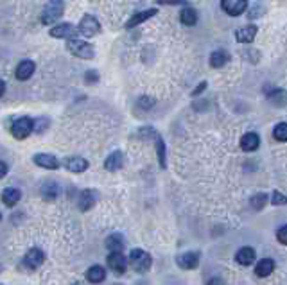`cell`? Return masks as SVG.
<instances>
[{"mask_svg": "<svg viewBox=\"0 0 287 285\" xmlns=\"http://www.w3.org/2000/svg\"><path fill=\"white\" fill-rule=\"evenodd\" d=\"M63 13H65L63 0H49L43 7L42 15H40V20H42L43 26H51V24H56L61 18Z\"/></svg>", "mask_w": 287, "mask_h": 285, "instance_id": "1", "label": "cell"}, {"mask_svg": "<svg viewBox=\"0 0 287 285\" xmlns=\"http://www.w3.org/2000/svg\"><path fill=\"white\" fill-rule=\"evenodd\" d=\"M67 51L72 56L79 57V59H94L95 57V47L92 43L83 42V40H67Z\"/></svg>", "mask_w": 287, "mask_h": 285, "instance_id": "2", "label": "cell"}, {"mask_svg": "<svg viewBox=\"0 0 287 285\" xmlns=\"http://www.w3.org/2000/svg\"><path fill=\"white\" fill-rule=\"evenodd\" d=\"M128 264H131V267H133L136 273H146V271L151 269L153 259H151V255L146 253L144 249H131Z\"/></svg>", "mask_w": 287, "mask_h": 285, "instance_id": "3", "label": "cell"}, {"mask_svg": "<svg viewBox=\"0 0 287 285\" xmlns=\"http://www.w3.org/2000/svg\"><path fill=\"white\" fill-rule=\"evenodd\" d=\"M78 31L84 38H94L101 32V24L94 15H84L81 22H79Z\"/></svg>", "mask_w": 287, "mask_h": 285, "instance_id": "4", "label": "cell"}, {"mask_svg": "<svg viewBox=\"0 0 287 285\" xmlns=\"http://www.w3.org/2000/svg\"><path fill=\"white\" fill-rule=\"evenodd\" d=\"M32 133V119L29 117H20L16 119L11 126V135L15 136L16 140H26L27 136Z\"/></svg>", "mask_w": 287, "mask_h": 285, "instance_id": "5", "label": "cell"}, {"mask_svg": "<svg viewBox=\"0 0 287 285\" xmlns=\"http://www.w3.org/2000/svg\"><path fill=\"white\" fill-rule=\"evenodd\" d=\"M49 34L57 40H72V38H78L79 31L78 27H74L72 24H57L56 27H52Z\"/></svg>", "mask_w": 287, "mask_h": 285, "instance_id": "6", "label": "cell"}, {"mask_svg": "<svg viewBox=\"0 0 287 285\" xmlns=\"http://www.w3.org/2000/svg\"><path fill=\"white\" fill-rule=\"evenodd\" d=\"M221 9L230 16H240L248 9V0H221Z\"/></svg>", "mask_w": 287, "mask_h": 285, "instance_id": "7", "label": "cell"}, {"mask_svg": "<svg viewBox=\"0 0 287 285\" xmlns=\"http://www.w3.org/2000/svg\"><path fill=\"white\" fill-rule=\"evenodd\" d=\"M108 267L111 271H115L117 275H124L126 269H128V259H126L122 251H113L108 257Z\"/></svg>", "mask_w": 287, "mask_h": 285, "instance_id": "8", "label": "cell"}, {"mask_svg": "<svg viewBox=\"0 0 287 285\" xmlns=\"http://www.w3.org/2000/svg\"><path fill=\"white\" fill-rule=\"evenodd\" d=\"M99 201V194L95 190H92V188H88V190H83L81 192V196H79V210L81 212H88V210H92V208L95 207V203Z\"/></svg>", "mask_w": 287, "mask_h": 285, "instance_id": "9", "label": "cell"}, {"mask_svg": "<svg viewBox=\"0 0 287 285\" xmlns=\"http://www.w3.org/2000/svg\"><path fill=\"white\" fill-rule=\"evenodd\" d=\"M32 160H34V163L38 167H42V169H49V171L59 169V160L54 155H49V153H38V155H34Z\"/></svg>", "mask_w": 287, "mask_h": 285, "instance_id": "10", "label": "cell"}, {"mask_svg": "<svg viewBox=\"0 0 287 285\" xmlns=\"http://www.w3.org/2000/svg\"><path fill=\"white\" fill-rule=\"evenodd\" d=\"M43 262H45V253L38 248L29 249L26 255V259H24V264H26V267H29V269H38Z\"/></svg>", "mask_w": 287, "mask_h": 285, "instance_id": "11", "label": "cell"}, {"mask_svg": "<svg viewBox=\"0 0 287 285\" xmlns=\"http://www.w3.org/2000/svg\"><path fill=\"white\" fill-rule=\"evenodd\" d=\"M157 15H158L157 7H149V9L140 11V13L133 15L130 20H128V24H126V29H131V27H136V26H140V24H146L149 18H153V16H157Z\"/></svg>", "mask_w": 287, "mask_h": 285, "instance_id": "12", "label": "cell"}, {"mask_svg": "<svg viewBox=\"0 0 287 285\" xmlns=\"http://www.w3.org/2000/svg\"><path fill=\"white\" fill-rule=\"evenodd\" d=\"M65 169L68 172H74V174H81L88 169V161L81 158V156H68L65 160Z\"/></svg>", "mask_w": 287, "mask_h": 285, "instance_id": "13", "label": "cell"}, {"mask_svg": "<svg viewBox=\"0 0 287 285\" xmlns=\"http://www.w3.org/2000/svg\"><path fill=\"white\" fill-rule=\"evenodd\" d=\"M122 167H124V155H122V151H113L104 160V169L108 172H117Z\"/></svg>", "mask_w": 287, "mask_h": 285, "instance_id": "14", "label": "cell"}, {"mask_svg": "<svg viewBox=\"0 0 287 285\" xmlns=\"http://www.w3.org/2000/svg\"><path fill=\"white\" fill-rule=\"evenodd\" d=\"M176 264L182 267V269H196L199 264V255L194 253V251H187V253H182L176 259Z\"/></svg>", "mask_w": 287, "mask_h": 285, "instance_id": "15", "label": "cell"}, {"mask_svg": "<svg viewBox=\"0 0 287 285\" xmlns=\"http://www.w3.org/2000/svg\"><path fill=\"white\" fill-rule=\"evenodd\" d=\"M34 70H36L34 61L24 59V61L18 63V67H16V70H15V76H16V79H20V81H27V79L34 74Z\"/></svg>", "mask_w": 287, "mask_h": 285, "instance_id": "16", "label": "cell"}, {"mask_svg": "<svg viewBox=\"0 0 287 285\" xmlns=\"http://www.w3.org/2000/svg\"><path fill=\"white\" fill-rule=\"evenodd\" d=\"M257 32H259V27L257 26H246V27H239L235 31V38L239 43H251L257 38Z\"/></svg>", "mask_w": 287, "mask_h": 285, "instance_id": "17", "label": "cell"}, {"mask_svg": "<svg viewBox=\"0 0 287 285\" xmlns=\"http://www.w3.org/2000/svg\"><path fill=\"white\" fill-rule=\"evenodd\" d=\"M259 145H261V136L257 135V133H253V131L242 135V138H240V149L246 151V153L257 151L259 149Z\"/></svg>", "mask_w": 287, "mask_h": 285, "instance_id": "18", "label": "cell"}, {"mask_svg": "<svg viewBox=\"0 0 287 285\" xmlns=\"http://www.w3.org/2000/svg\"><path fill=\"white\" fill-rule=\"evenodd\" d=\"M40 194H42L45 201H56V197L59 196V185L56 181H52V180H49V181H45L42 185Z\"/></svg>", "mask_w": 287, "mask_h": 285, "instance_id": "19", "label": "cell"}, {"mask_svg": "<svg viewBox=\"0 0 287 285\" xmlns=\"http://www.w3.org/2000/svg\"><path fill=\"white\" fill-rule=\"evenodd\" d=\"M230 59H232V56H230L225 49H217V51H214L212 54H210V67L212 68H223L226 63L230 61Z\"/></svg>", "mask_w": 287, "mask_h": 285, "instance_id": "20", "label": "cell"}, {"mask_svg": "<svg viewBox=\"0 0 287 285\" xmlns=\"http://www.w3.org/2000/svg\"><path fill=\"white\" fill-rule=\"evenodd\" d=\"M257 255L253 248H240L237 253H235V260L239 262L240 265H251L255 262Z\"/></svg>", "mask_w": 287, "mask_h": 285, "instance_id": "21", "label": "cell"}, {"mask_svg": "<svg viewBox=\"0 0 287 285\" xmlns=\"http://www.w3.org/2000/svg\"><path fill=\"white\" fill-rule=\"evenodd\" d=\"M155 147H157V156H158V163L162 169H167V151H165V142L160 135H157L155 138Z\"/></svg>", "mask_w": 287, "mask_h": 285, "instance_id": "22", "label": "cell"}, {"mask_svg": "<svg viewBox=\"0 0 287 285\" xmlns=\"http://www.w3.org/2000/svg\"><path fill=\"white\" fill-rule=\"evenodd\" d=\"M104 278H106V269L103 265H92L86 271V280L90 284H101V282H104Z\"/></svg>", "mask_w": 287, "mask_h": 285, "instance_id": "23", "label": "cell"}, {"mask_svg": "<svg viewBox=\"0 0 287 285\" xmlns=\"http://www.w3.org/2000/svg\"><path fill=\"white\" fill-rule=\"evenodd\" d=\"M180 20H182L183 26L194 27L198 24V11L194 9V7H190V5H187V7L182 9V13H180Z\"/></svg>", "mask_w": 287, "mask_h": 285, "instance_id": "24", "label": "cell"}, {"mask_svg": "<svg viewBox=\"0 0 287 285\" xmlns=\"http://www.w3.org/2000/svg\"><path fill=\"white\" fill-rule=\"evenodd\" d=\"M20 197H22V192L18 188L9 187L2 192V201H4L5 207H15L16 203L20 201Z\"/></svg>", "mask_w": 287, "mask_h": 285, "instance_id": "25", "label": "cell"}, {"mask_svg": "<svg viewBox=\"0 0 287 285\" xmlns=\"http://www.w3.org/2000/svg\"><path fill=\"white\" fill-rule=\"evenodd\" d=\"M273 269H275V262H273L271 259H262L261 262L257 264V267H255V275L257 276H262V278H266V276L271 275Z\"/></svg>", "mask_w": 287, "mask_h": 285, "instance_id": "26", "label": "cell"}, {"mask_svg": "<svg viewBox=\"0 0 287 285\" xmlns=\"http://www.w3.org/2000/svg\"><path fill=\"white\" fill-rule=\"evenodd\" d=\"M104 244L110 253H113V251H122V248H124V237L120 233H111L110 237L106 238Z\"/></svg>", "mask_w": 287, "mask_h": 285, "instance_id": "27", "label": "cell"}, {"mask_svg": "<svg viewBox=\"0 0 287 285\" xmlns=\"http://www.w3.org/2000/svg\"><path fill=\"white\" fill-rule=\"evenodd\" d=\"M251 207H253V210H262V208L266 207L267 203V196L264 194V192H261V194H255V196L251 197Z\"/></svg>", "mask_w": 287, "mask_h": 285, "instance_id": "28", "label": "cell"}, {"mask_svg": "<svg viewBox=\"0 0 287 285\" xmlns=\"http://www.w3.org/2000/svg\"><path fill=\"white\" fill-rule=\"evenodd\" d=\"M273 138L278 142H286L287 140V124L286 122H280V124L273 130Z\"/></svg>", "mask_w": 287, "mask_h": 285, "instance_id": "29", "label": "cell"}, {"mask_svg": "<svg viewBox=\"0 0 287 285\" xmlns=\"http://www.w3.org/2000/svg\"><path fill=\"white\" fill-rule=\"evenodd\" d=\"M264 13H266V9H264V5H262V4H255L253 7H251V11H248V16H250L251 20H255V18L262 16Z\"/></svg>", "mask_w": 287, "mask_h": 285, "instance_id": "30", "label": "cell"}, {"mask_svg": "<svg viewBox=\"0 0 287 285\" xmlns=\"http://www.w3.org/2000/svg\"><path fill=\"white\" fill-rule=\"evenodd\" d=\"M155 99L153 97H147V95H144V97H140L138 99V108H142V109H149V108H153L155 106Z\"/></svg>", "mask_w": 287, "mask_h": 285, "instance_id": "31", "label": "cell"}, {"mask_svg": "<svg viewBox=\"0 0 287 285\" xmlns=\"http://www.w3.org/2000/svg\"><path fill=\"white\" fill-rule=\"evenodd\" d=\"M157 135L158 133L155 128H140V130H138V136H140V138H151L153 140Z\"/></svg>", "mask_w": 287, "mask_h": 285, "instance_id": "32", "label": "cell"}, {"mask_svg": "<svg viewBox=\"0 0 287 285\" xmlns=\"http://www.w3.org/2000/svg\"><path fill=\"white\" fill-rule=\"evenodd\" d=\"M49 120L45 119H38V120H32V131H36V133H43V130H47Z\"/></svg>", "mask_w": 287, "mask_h": 285, "instance_id": "33", "label": "cell"}, {"mask_svg": "<svg viewBox=\"0 0 287 285\" xmlns=\"http://www.w3.org/2000/svg\"><path fill=\"white\" fill-rule=\"evenodd\" d=\"M286 196H284L282 192H278V190H275L273 192V196H271V203L273 205H278V207H284L286 205Z\"/></svg>", "mask_w": 287, "mask_h": 285, "instance_id": "34", "label": "cell"}, {"mask_svg": "<svg viewBox=\"0 0 287 285\" xmlns=\"http://www.w3.org/2000/svg\"><path fill=\"white\" fill-rule=\"evenodd\" d=\"M84 81L88 84H95L99 81V74L95 72V70H88V72L84 74Z\"/></svg>", "mask_w": 287, "mask_h": 285, "instance_id": "35", "label": "cell"}, {"mask_svg": "<svg viewBox=\"0 0 287 285\" xmlns=\"http://www.w3.org/2000/svg\"><path fill=\"white\" fill-rule=\"evenodd\" d=\"M277 238H278V242H280V244H287V226H286V224L278 228Z\"/></svg>", "mask_w": 287, "mask_h": 285, "instance_id": "36", "label": "cell"}, {"mask_svg": "<svg viewBox=\"0 0 287 285\" xmlns=\"http://www.w3.org/2000/svg\"><path fill=\"white\" fill-rule=\"evenodd\" d=\"M207 86H209V83H207V81H201V83H199L198 86L194 88L192 97H199V95H201V94H203V92H205V90H207Z\"/></svg>", "mask_w": 287, "mask_h": 285, "instance_id": "37", "label": "cell"}, {"mask_svg": "<svg viewBox=\"0 0 287 285\" xmlns=\"http://www.w3.org/2000/svg\"><path fill=\"white\" fill-rule=\"evenodd\" d=\"M158 4H171V5H174V4H185L183 0H157Z\"/></svg>", "mask_w": 287, "mask_h": 285, "instance_id": "38", "label": "cell"}, {"mask_svg": "<svg viewBox=\"0 0 287 285\" xmlns=\"http://www.w3.org/2000/svg\"><path fill=\"white\" fill-rule=\"evenodd\" d=\"M207 285H225V282L221 280V278H212V280L207 282Z\"/></svg>", "mask_w": 287, "mask_h": 285, "instance_id": "39", "label": "cell"}, {"mask_svg": "<svg viewBox=\"0 0 287 285\" xmlns=\"http://www.w3.org/2000/svg\"><path fill=\"white\" fill-rule=\"evenodd\" d=\"M7 174V165H5L4 161H0V178H4Z\"/></svg>", "mask_w": 287, "mask_h": 285, "instance_id": "40", "label": "cell"}, {"mask_svg": "<svg viewBox=\"0 0 287 285\" xmlns=\"http://www.w3.org/2000/svg\"><path fill=\"white\" fill-rule=\"evenodd\" d=\"M4 92H5V83L4 81H0V97L4 95Z\"/></svg>", "mask_w": 287, "mask_h": 285, "instance_id": "41", "label": "cell"}, {"mask_svg": "<svg viewBox=\"0 0 287 285\" xmlns=\"http://www.w3.org/2000/svg\"><path fill=\"white\" fill-rule=\"evenodd\" d=\"M2 271H4V265H2V264H0V273H2Z\"/></svg>", "mask_w": 287, "mask_h": 285, "instance_id": "42", "label": "cell"}, {"mask_svg": "<svg viewBox=\"0 0 287 285\" xmlns=\"http://www.w3.org/2000/svg\"><path fill=\"white\" fill-rule=\"evenodd\" d=\"M0 217H2V215H0Z\"/></svg>", "mask_w": 287, "mask_h": 285, "instance_id": "43", "label": "cell"}, {"mask_svg": "<svg viewBox=\"0 0 287 285\" xmlns=\"http://www.w3.org/2000/svg\"><path fill=\"white\" fill-rule=\"evenodd\" d=\"M0 285H2V284H0Z\"/></svg>", "mask_w": 287, "mask_h": 285, "instance_id": "44", "label": "cell"}]
</instances>
